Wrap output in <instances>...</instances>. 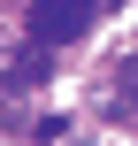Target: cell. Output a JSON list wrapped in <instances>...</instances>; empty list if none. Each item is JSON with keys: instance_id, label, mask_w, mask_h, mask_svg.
I'll return each mask as SVG.
<instances>
[{"instance_id": "cell-1", "label": "cell", "mask_w": 138, "mask_h": 146, "mask_svg": "<svg viewBox=\"0 0 138 146\" xmlns=\"http://www.w3.org/2000/svg\"><path fill=\"white\" fill-rule=\"evenodd\" d=\"M31 38H38V46H61V38H85V15H61V8H46V0H38V8H31Z\"/></svg>"}, {"instance_id": "cell-2", "label": "cell", "mask_w": 138, "mask_h": 146, "mask_svg": "<svg viewBox=\"0 0 138 146\" xmlns=\"http://www.w3.org/2000/svg\"><path fill=\"white\" fill-rule=\"evenodd\" d=\"M38 77H46V46H31V54L15 62V85H38Z\"/></svg>"}, {"instance_id": "cell-3", "label": "cell", "mask_w": 138, "mask_h": 146, "mask_svg": "<svg viewBox=\"0 0 138 146\" xmlns=\"http://www.w3.org/2000/svg\"><path fill=\"white\" fill-rule=\"evenodd\" d=\"M46 8H61V15H85V23H92V8H100V0H46Z\"/></svg>"}, {"instance_id": "cell-4", "label": "cell", "mask_w": 138, "mask_h": 146, "mask_svg": "<svg viewBox=\"0 0 138 146\" xmlns=\"http://www.w3.org/2000/svg\"><path fill=\"white\" fill-rule=\"evenodd\" d=\"M131 85H138V62H131Z\"/></svg>"}]
</instances>
